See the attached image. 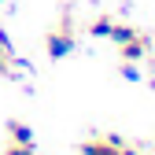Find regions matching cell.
Wrapping results in <instances>:
<instances>
[{
  "label": "cell",
  "mask_w": 155,
  "mask_h": 155,
  "mask_svg": "<svg viewBox=\"0 0 155 155\" xmlns=\"http://www.w3.org/2000/svg\"><path fill=\"white\" fill-rule=\"evenodd\" d=\"M78 151H81V155H118L122 151V140L118 137H96V140H85Z\"/></svg>",
  "instance_id": "cell-2"
},
{
  "label": "cell",
  "mask_w": 155,
  "mask_h": 155,
  "mask_svg": "<svg viewBox=\"0 0 155 155\" xmlns=\"http://www.w3.org/2000/svg\"><path fill=\"white\" fill-rule=\"evenodd\" d=\"M0 4H4V0H0Z\"/></svg>",
  "instance_id": "cell-11"
},
{
  "label": "cell",
  "mask_w": 155,
  "mask_h": 155,
  "mask_svg": "<svg viewBox=\"0 0 155 155\" xmlns=\"http://www.w3.org/2000/svg\"><path fill=\"white\" fill-rule=\"evenodd\" d=\"M107 37H111L114 45H126V41H133V37H137V26H129V22H114Z\"/></svg>",
  "instance_id": "cell-5"
},
{
  "label": "cell",
  "mask_w": 155,
  "mask_h": 155,
  "mask_svg": "<svg viewBox=\"0 0 155 155\" xmlns=\"http://www.w3.org/2000/svg\"><path fill=\"white\" fill-rule=\"evenodd\" d=\"M122 78H126V81H140V67L137 63H126L122 67Z\"/></svg>",
  "instance_id": "cell-9"
},
{
  "label": "cell",
  "mask_w": 155,
  "mask_h": 155,
  "mask_svg": "<svg viewBox=\"0 0 155 155\" xmlns=\"http://www.w3.org/2000/svg\"><path fill=\"white\" fill-rule=\"evenodd\" d=\"M118 155H140V151H137V148H126V144H122V151H118Z\"/></svg>",
  "instance_id": "cell-10"
},
{
  "label": "cell",
  "mask_w": 155,
  "mask_h": 155,
  "mask_svg": "<svg viewBox=\"0 0 155 155\" xmlns=\"http://www.w3.org/2000/svg\"><path fill=\"white\" fill-rule=\"evenodd\" d=\"M11 67H15L11 48H4V45H0V74H11Z\"/></svg>",
  "instance_id": "cell-7"
},
{
  "label": "cell",
  "mask_w": 155,
  "mask_h": 155,
  "mask_svg": "<svg viewBox=\"0 0 155 155\" xmlns=\"http://www.w3.org/2000/svg\"><path fill=\"white\" fill-rule=\"evenodd\" d=\"M45 48H48V59H67V55L78 48V37L63 26V30H52L45 37Z\"/></svg>",
  "instance_id": "cell-1"
},
{
  "label": "cell",
  "mask_w": 155,
  "mask_h": 155,
  "mask_svg": "<svg viewBox=\"0 0 155 155\" xmlns=\"http://www.w3.org/2000/svg\"><path fill=\"white\" fill-rule=\"evenodd\" d=\"M111 26H114V18H107V15H104V18H96V22L89 26V33H92V37H107V33H111Z\"/></svg>",
  "instance_id": "cell-6"
},
{
  "label": "cell",
  "mask_w": 155,
  "mask_h": 155,
  "mask_svg": "<svg viewBox=\"0 0 155 155\" xmlns=\"http://www.w3.org/2000/svg\"><path fill=\"white\" fill-rule=\"evenodd\" d=\"M4 155H33V144H8Z\"/></svg>",
  "instance_id": "cell-8"
},
{
  "label": "cell",
  "mask_w": 155,
  "mask_h": 155,
  "mask_svg": "<svg viewBox=\"0 0 155 155\" xmlns=\"http://www.w3.org/2000/svg\"><path fill=\"white\" fill-rule=\"evenodd\" d=\"M8 137H11V144H33V129L22 122H8Z\"/></svg>",
  "instance_id": "cell-4"
},
{
  "label": "cell",
  "mask_w": 155,
  "mask_h": 155,
  "mask_svg": "<svg viewBox=\"0 0 155 155\" xmlns=\"http://www.w3.org/2000/svg\"><path fill=\"white\" fill-rule=\"evenodd\" d=\"M118 48H122V59H126V63H140L144 55H148V37L137 33L133 41H126V45H118Z\"/></svg>",
  "instance_id": "cell-3"
}]
</instances>
